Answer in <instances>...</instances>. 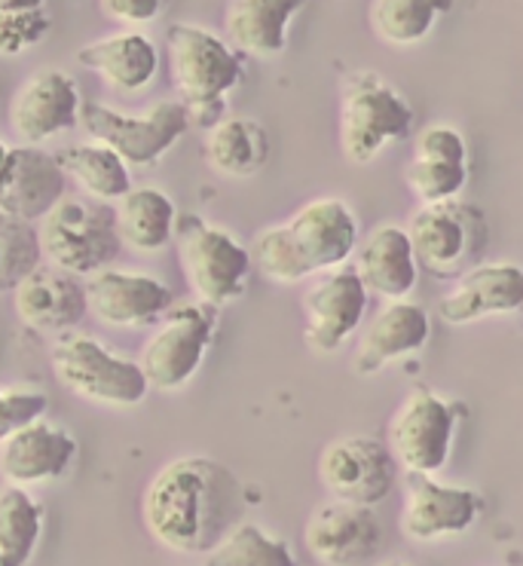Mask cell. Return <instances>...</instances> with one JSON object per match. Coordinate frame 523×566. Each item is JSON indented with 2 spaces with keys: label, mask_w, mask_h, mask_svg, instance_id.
<instances>
[{
  "label": "cell",
  "mask_w": 523,
  "mask_h": 566,
  "mask_svg": "<svg viewBox=\"0 0 523 566\" xmlns=\"http://www.w3.org/2000/svg\"><path fill=\"white\" fill-rule=\"evenodd\" d=\"M242 488L209 457L166 462L142 496L147 533L175 554H209L242 521Z\"/></svg>",
  "instance_id": "obj_1"
},
{
  "label": "cell",
  "mask_w": 523,
  "mask_h": 566,
  "mask_svg": "<svg viewBox=\"0 0 523 566\" xmlns=\"http://www.w3.org/2000/svg\"><path fill=\"white\" fill-rule=\"evenodd\" d=\"M358 245V221L337 197L310 199L285 224L261 230L254 237V266L279 285H297L303 279L331 273L353 258Z\"/></svg>",
  "instance_id": "obj_2"
},
{
  "label": "cell",
  "mask_w": 523,
  "mask_h": 566,
  "mask_svg": "<svg viewBox=\"0 0 523 566\" xmlns=\"http://www.w3.org/2000/svg\"><path fill=\"white\" fill-rule=\"evenodd\" d=\"M169 43V74L187 119L199 126H215L223 119V95L242 80V62L227 46V40L193 22H175L166 31Z\"/></svg>",
  "instance_id": "obj_3"
},
{
  "label": "cell",
  "mask_w": 523,
  "mask_h": 566,
  "mask_svg": "<svg viewBox=\"0 0 523 566\" xmlns=\"http://www.w3.org/2000/svg\"><path fill=\"white\" fill-rule=\"evenodd\" d=\"M40 254L71 276L90 279L119 258L114 209L90 197H65L38 227Z\"/></svg>",
  "instance_id": "obj_4"
},
{
  "label": "cell",
  "mask_w": 523,
  "mask_h": 566,
  "mask_svg": "<svg viewBox=\"0 0 523 566\" xmlns=\"http://www.w3.org/2000/svg\"><path fill=\"white\" fill-rule=\"evenodd\" d=\"M414 261L435 279H459L481 264L490 245L484 211L462 199L419 206L405 227Z\"/></svg>",
  "instance_id": "obj_5"
},
{
  "label": "cell",
  "mask_w": 523,
  "mask_h": 566,
  "mask_svg": "<svg viewBox=\"0 0 523 566\" xmlns=\"http://www.w3.org/2000/svg\"><path fill=\"white\" fill-rule=\"evenodd\" d=\"M50 361H53L55 380L62 382L67 392L95 405L135 408L145 401L150 389L138 361L117 356L92 334H80V331L59 334Z\"/></svg>",
  "instance_id": "obj_6"
},
{
  "label": "cell",
  "mask_w": 523,
  "mask_h": 566,
  "mask_svg": "<svg viewBox=\"0 0 523 566\" xmlns=\"http://www.w3.org/2000/svg\"><path fill=\"white\" fill-rule=\"evenodd\" d=\"M171 239L178 242V261L197 303L221 310L245 294L251 254L233 233L206 224L197 214H181Z\"/></svg>",
  "instance_id": "obj_7"
},
{
  "label": "cell",
  "mask_w": 523,
  "mask_h": 566,
  "mask_svg": "<svg viewBox=\"0 0 523 566\" xmlns=\"http://www.w3.org/2000/svg\"><path fill=\"white\" fill-rule=\"evenodd\" d=\"M414 111L374 71H355L343 83L341 147L353 166H367L393 142L410 135Z\"/></svg>",
  "instance_id": "obj_8"
},
{
  "label": "cell",
  "mask_w": 523,
  "mask_h": 566,
  "mask_svg": "<svg viewBox=\"0 0 523 566\" xmlns=\"http://www.w3.org/2000/svg\"><path fill=\"white\" fill-rule=\"evenodd\" d=\"M77 123H83V129L98 145L107 147L111 154H117L126 169L129 166H142V169L154 166L190 129L187 111L178 98H166V102L142 111V114H123V111L98 105V102H83Z\"/></svg>",
  "instance_id": "obj_9"
},
{
  "label": "cell",
  "mask_w": 523,
  "mask_h": 566,
  "mask_svg": "<svg viewBox=\"0 0 523 566\" xmlns=\"http://www.w3.org/2000/svg\"><path fill=\"white\" fill-rule=\"evenodd\" d=\"M218 331V310L206 303H181L166 310L157 322L154 337L145 343L138 368L145 374L147 386H157L163 392H175L197 377L202 358L209 353Z\"/></svg>",
  "instance_id": "obj_10"
},
{
  "label": "cell",
  "mask_w": 523,
  "mask_h": 566,
  "mask_svg": "<svg viewBox=\"0 0 523 566\" xmlns=\"http://www.w3.org/2000/svg\"><path fill=\"white\" fill-rule=\"evenodd\" d=\"M398 465L377 434H343L318 457V481L334 502L374 509L395 488Z\"/></svg>",
  "instance_id": "obj_11"
},
{
  "label": "cell",
  "mask_w": 523,
  "mask_h": 566,
  "mask_svg": "<svg viewBox=\"0 0 523 566\" xmlns=\"http://www.w3.org/2000/svg\"><path fill=\"white\" fill-rule=\"evenodd\" d=\"M457 429V410L432 389H414L395 410L386 448L407 474H435L444 469Z\"/></svg>",
  "instance_id": "obj_12"
},
{
  "label": "cell",
  "mask_w": 523,
  "mask_h": 566,
  "mask_svg": "<svg viewBox=\"0 0 523 566\" xmlns=\"http://www.w3.org/2000/svg\"><path fill=\"white\" fill-rule=\"evenodd\" d=\"M481 493L435 481V474H407L398 527L410 542H441L462 536L481 517Z\"/></svg>",
  "instance_id": "obj_13"
},
{
  "label": "cell",
  "mask_w": 523,
  "mask_h": 566,
  "mask_svg": "<svg viewBox=\"0 0 523 566\" xmlns=\"http://www.w3.org/2000/svg\"><path fill=\"white\" fill-rule=\"evenodd\" d=\"M367 313V291L349 266L322 273L303 294V337L315 353H337L362 325Z\"/></svg>",
  "instance_id": "obj_14"
},
{
  "label": "cell",
  "mask_w": 523,
  "mask_h": 566,
  "mask_svg": "<svg viewBox=\"0 0 523 566\" xmlns=\"http://www.w3.org/2000/svg\"><path fill=\"white\" fill-rule=\"evenodd\" d=\"M86 313L111 328H145L171 310V291L166 282L147 273L102 270L83 282Z\"/></svg>",
  "instance_id": "obj_15"
},
{
  "label": "cell",
  "mask_w": 523,
  "mask_h": 566,
  "mask_svg": "<svg viewBox=\"0 0 523 566\" xmlns=\"http://www.w3.org/2000/svg\"><path fill=\"white\" fill-rule=\"evenodd\" d=\"M303 545L318 564L362 566L379 552L383 527H379L374 509L325 502L310 514V521L303 527Z\"/></svg>",
  "instance_id": "obj_16"
},
{
  "label": "cell",
  "mask_w": 523,
  "mask_h": 566,
  "mask_svg": "<svg viewBox=\"0 0 523 566\" xmlns=\"http://www.w3.org/2000/svg\"><path fill=\"white\" fill-rule=\"evenodd\" d=\"M65 171L43 147H10L0 169V214L25 224L43 221L65 199Z\"/></svg>",
  "instance_id": "obj_17"
},
{
  "label": "cell",
  "mask_w": 523,
  "mask_h": 566,
  "mask_svg": "<svg viewBox=\"0 0 523 566\" xmlns=\"http://www.w3.org/2000/svg\"><path fill=\"white\" fill-rule=\"evenodd\" d=\"M77 457L74 434L55 426L46 417L15 429L0 441V478L13 488L50 484L65 478Z\"/></svg>",
  "instance_id": "obj_18"
},
{
  "label": "cell",
  "mask_w": 523,
  "mask_h": 566,
  "mask_svg": "<svg viewBox=\"0 0 523 566\" xmlns=\"http://www.w3.org/2000/svg\"><path fill=\"white\" fill-rule=\"evenodd\" d=\"M80 90L65 71H40L19 86L10 102V126L19 142L38 147L53 135L74 129L80 119Z\"/></svg>",
  "instance_id": "obj_19"
},
{
  "label": "cell",
  "mask_w": 523,
  "mask_h": 566,
  "mask_svg": "<svg viewBox=\"0 0 523 566\" xmlns=\"http://www.w3.org/2000/svg\"><path fill=\"white\" fill-rule=\"evenodd\" d=\"M13 310L19 322L38 334H67L90 316L83 279L50 264H40L15 285Z\"/></svg>",
  "instance_id": "obj_20"
},
{
  "label": "cell",
  "mask_w": 523,
  "mask_h": 566,
  "mask_svg": "<svg viewBox=\"0 0 523 566\" xmlns=\"http://www.w3.org/2000/svg\"><path fill=\"white\" fill-rule=\"evenodd\" d=\"M523 306V273L517 264H478L447 291L438 313L447 325H471L490 316H511Z\"/></svg>",
  "instance_id": "obj_21"
},
{
  "label": "cell",
  "mask_w": 523,
  "mask_h": 566,
  "mask_svg": "<svg viewBox=\"0 0 523 566\" xmlns=\"http://www.w3.org/2000/svg\"><path fill=\"white\" fill-rule=\"evenodd\" d=\"M432 337L429 313L410 301H393L367 322V328L358 337L353 356V370L358 377H370L383 370L395 358L419 353Z\"/></svg>",
  "instance_id": "obj_22"
},
{
  "label": "cell",
  "mask_w": 523,
  "mask_h": 566,
  "mask_svg": "<svg viewBox=\"0 0 523 566\" xmlns=\"http://www.w3.org/2000/svg\"><path fill=\"white\" fill-rule=\"evenodd\" d=\"M353 254L355 264L349 270L362 282L367 297L377 294L386 303L407 301V294L417 289L419 266L414 261L405 227H374L365 239H358Z\"/></svg>",
  "instance_id": "obj_23"
},
{
  "label": "cell",
  "mask_w": 523,
  "mask_h": 566,
  "mask_svg": "<svg viewBox=\"0 0 523 566\" xmlns=\"http://www.w3.org/2000/svg\"><path fill=\"white\" fill-rule=\"evenodd\" d=\"M77 62L92 74H98L107 86L123 93H138L157 77L159 53L154 40L142 31H117L83 46Z\"/></svg>",
  "instance_id": "obj_24"
},
{
  "label": "cell",
  "mask_w": 523,
  "mask_h": 566,
  "mask_svg": "<svg viewBox=\"0 0 523 566\" xmlns=\"http://www.w3.org/2000/svg\"><path fill=\"white\" fill-rule=\"evenodd\" d=\"M301 10L297 0H233L223 13L227 46L254 59H273L285 50L289 28Z\"/></svg>",
  "instance_id": "obj_25"
},
{
  "label": "cell",
  "mask_w": 523,
  "mask_h": 566,
  "mask_svg": "<svg viewBox=\"0 0 523 566\" xmlns=\"http://www.w3.org/2000/svg\"><path fill=\"white\" fill-rule=\"evenodd\" d=\"M178 209L157 187H132L129 193L114 202V227L119 245L132 251L166 249L175 237Z\"/></svg>",
  "instance_id": "obj_26"
},
{
  "label": "cell",
  "mask_w": 523,
  "mask_h": 566,
  "mask_svg": "<svg viewBox=\"0 0 523 566\" xmlns=\"http://www.w3.org/2000/svg\"><path fill=\"white\" fill-rule=\"evenodd\" d=\"M206 159L223 178H251L270 159V135L258 119L223 117L209 129Z\"/></svg>",
  "instance_id": "obj_27"
},
{
  "label": "cell",
  "mask_w": 523,
  "mask_h": 566,
  "mask_svg": "<svg viewBox=\"0 0 523 566\" xmlns=\"http://www.w3.org/2000/svg\"><path fill=\"white\" fill-rule=\"evenodd\" d=\"M59 169L71 175L80 185V190L95 202H117L132 190L129 169L123 166L117 154H111L102 145H71L62 154H55Z\"/></svg>",
  "instance_id": "obj_28"
},
{
  "label": "cell",
  "mask_w": 523,
  "mask_h": 566,
  "mask_svg": "<svg viewBox=\"0 0 523 566\" xmlns=\"http://www.w3.org/2000/svg\"><path fill=\"white\" fill-rule=\"evenodd\" d=\"M43 533V509L25 488H0V566H28Z\"/></svg>",
  "instance_id": "obj_29"
},
{
  "label": "cell",
  "mask_w": 523,
  "mask_h": 566,
  "mask_svg": "<svg viewBox=\"0 0 523 566\" xmlns=\"http://www.w3.org/2000/svg\"><path fill=\"white\" fill-rule=\"evenodd\" d=\"M206 566H297L291 545L270 536L261 524L239 521L209 554Z\"/></svg>",
  "instance_id": "obj_30"
},
{
  "label": "cell",
  "mask_w": 523,
  "mask_h": 566,
  "mask_svg": "<svg viewBox=\"0 0 523 566\" xmlns=\"http://www.w3.org/2000/svg\"><path fill=\"white\" fill-rule=\"evenodd\" d=\"M444 7L432 0H374L367 7V22L386 46H414L438 22Z\"/></svg>",
  "instance_id": "obj_31"
},
{
  "label": "cell",
  "mask_w": 523,
  "mask_h": 566,
  "mask_svg": "<svg viewBox=\"0 0 523 566\" xmlns=\"http://www.w3.org/2000/svg\"><path fill=\"white\" fill-rule=\"evenodd\" d=\"M43 264L38 227L0 214V294L13 291L22 279Z\"/></svg>",
  "instance_id": "obj_32"
},
{
  "label": "cell",
  "mask_w": 523,
  "mask_h": 566,
  "mask_svg": "<svg viewBox=\"0 0 523 566\" xmlns=\"http://www.w3.org/2000/svg\"><path fill=\"white\" fill-rule=\"evenodd\" d=\"M53 19L46 3L0 0V55H22L50 34Z\"/></svg>",
  "instance_id": "obj_33"
},
{
  "label": "cell",
  "mask_w": 523,
  "mask_h": 566,
  "mask_svg": "<svg viewBox=\"0 0 523 566\" xmlns=\"http://www.w3.org/2000/svg\"><path fill=\"white\" fill-rule=\"evenodd\" d=\"M466 181H469V166H453V163L419 157H410V163L405 166V185L419 199V206L459 199Z\"/></svg>",
  "instance_id": "obj_34"
},
{
  "label": "cell",
  "mask_w": 523,
  "mask_h": 566,
  "mask_svg": "<svg viewBox=\"0 0 523 566\" xmlns=\"http://www.w3.org/2000/svg\"><path fill=\"white\" fill-rule=\"evenodd\" d=\"M50 408V398L40 389H25V386H0V441L10 438L15 429L28 422L40 420Z\"/></svg>",
  "instance_id": "obj_35"
},
{
  "label": "cell",
  "mask_w": 523,
  "mask_h": 566,
  "mask_svg": "<svg viewBox=\"0 0 523 566\" xmlns=\"http://www.w3.org/2000/svg\"><path fill=\"white\" fill-rule=\"evenodd\" d=\"M414 157L469 166V147H466V138L457 129H450V126H429L414 142Z\"/></svg>",
  "instance_id": "obj_36"
},
{
  "label": "cell",
  "mask_w": 523,
  "mask_h": 566,
  "mask_svg": "<svg viewBox=\"0 0 523 566\" xmlns=\"http://www.w3.org/2000/svg\"><path fill=\"white\" fill-rule=\"evenodd\" d=\"M98 10L123 25H142V22H154L163 7L159 0H105L98 3Z\"/></svg>",
  "instance_id": "obj_37"
},
{
  "label": "cell",
  "mask_w": 523,
  "mask_h": 566,
  "mask_svg": "<svg viewBox=\"0 0 523 566\" xmlns=\"http://www.w3.org/2000/svg\"><path fill=\"white\" fill-rule=\"evenodd\" d=\"M7 150H10V147L0 142V169H3V159H7Z\"/></svg>",
  "instance_id": "obj_38"
},
{
  "label": "cell",
  "mask_w": 523,
  "mask_h": 566,
  "mask_svg": "<svg viewBox=\"0 0 523 566\" xmlns=\"http://www.w3.org/2000/svg\"><path fill=\"white\" fill-rule=\"evenodd\" d=\"M377 566H407V564H401V560H383V564Z\"/></svg>",
  "instance_id": "obj_39"
}]
</instances>
